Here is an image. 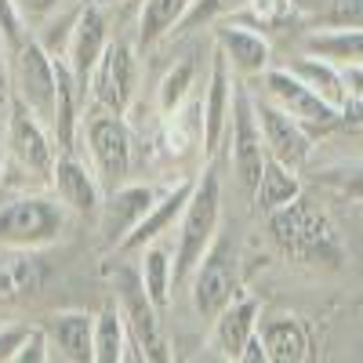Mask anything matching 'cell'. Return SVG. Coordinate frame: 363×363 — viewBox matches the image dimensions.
<instances>
[{"label":"cell","mask_w":363,"mask_h":363,"mask_svg":"<svg viewBox=\"0 0 363 363\" xmlns=\"http://www.w3.org/2000/svg\"><path fill=\"white\" fill-rule=\"evenodd\" d=\"M218 222H222V186L215 171H203L196 178V189L178 218V244H174V287L189 284L193 269L200 265V258L207 255V247L218 236Z\"/></svg>","instance_id":"6da1fadb"},{"label":"cell","mask_w":363,"mask_h":363,"mask_svg":"<svg viewBox=\"0 0 363 363\" xmlns=\"http://www.w3.org/2000/svg\"><path fill=\"white\" fill-rule=\"evenodd\" d=\"M269 229H272V240L280 244V251L298 258V262H330L335 265L342 258L335 229H330V222L306 196H298L294 203L272 211Z\"/></svg>","instance_id":"7a4b0ae2"},{"label":"cell","mask_w":363,"mask_h":363,"mask_svg":"<svg viewBox=\"0 0 363 363\" xmlns=\"http://www.w3.org/2000/svg\"><path fill=\"white\" fill-rule=\"evenodd\" d=\"M66 203L58 196L26 193L0 203V247H44L66 225Z\"/></svg>","instance_id":"3957f363"},{"label":"cell","mask_w":363,"mask_h":363,"mask_svg":"<svg viewBox=\"0 0 363 363\" xmlns=\"http://www.w3.org/2000/svg\"><path fill=\"white\" fill-rule=\"evenodd\" d=\"M189 287H193L196 316L211 320V323L222 316L225 306L236 301V291H240V251H236V244L229 236H222V233L215 236V244L207 247V255L193 269Z\"/></svg>","instance_id":"277c9868"},{"label":"cell","mask_w":363,"mask_h":363,"mask_svg":"<svg viewBox=\"0 0 363 363\" xmlns=\"http://www.w3.org/2000/svg\"><path fill=\"white\" fill-rule=\"evenodd\" d=\"M84 142H87V153H91V167L99 171L106 193L124 186L128 174H131V160H135V149H131V131L124 124L120 113H84Z\"/></svg>","instance_id":"5b68a950"},{"label":"cell","mask_w":363,"mask_h":363,"mask_svg":"<svg viewBox=\"0 0 363 363\" xmlns=\"http://www.w3.org/2000/svg\"><path fill=\"white\" fill-rule=\"evenodd\" d=\"M262 87H265V99L277 102L280 109H287L294 120H301L316 138L342 128V109L330 106L320 91H313L298 73H291L287 66H269L262 73Z\"/></svg>","instance_id":"8992f818"},{"label":"cell","mask_w":363,"mask_h":363,"mask_svg":"<svg viewBox=\"0 0 363 363\" xmlns=\"http://www.w3.org/2000/svg\"><path fill=\"white\" fill-rule=\"evenodd\" d=\"M116 301H120V313L128 320L131 330V342L138 349L142 359H153V363H167V335H164V323H160V306L145 294V284L138 272L120 269L116 272Z\"/></svg>","instance_id":"52a82bcc"},{"label":"cell","mask_w":363,"mask_h":363,"mask_svg":"<svg viewBox=\"0 0 363 363\" xmlns=\"http://www.w3.org/2000/svg\"><path fill=\"white\" fill-rule=\"evenodd\" d=\"M229 157H233L236 182L244 186L247 196H255L258 178H262L265 160H269V149H265V135H262V120H258L255 99L247 95L244 84H236L233 124H229Z\"/></svg>","instance_id":"ba28073f"},{"label":"cell","mask_w":363,"mask_h":363,"mask_svg":"<svg viewBox=\"0 0 363 363\" xmlns=\"http://www.w3.org/2000/svg\"><path fill=\"white\" fill-rule=\"evenodd\" d=\"M135 84H138V55H135V44L109 40V48L102 51L95 73H91V80H87L91 109L120 113V116H124L128 106H131V99H135Z\"/></svg>","instance_id":"9c48e42d"},{"label":"cell","mask_w":363,"mask_h":363,"mask_svg":"<svg viewBox=\"0 0 363 363\" xmlns=\"http://www.w3.org/2000/svg\"><path fill=\"white\" fill-rule=\"evenodd\" d=\"M11 77H15V95L33 109L40 120H55V95H58V69L55 55L29 37L11 51Z\"/></svg>","instance_id":"30bf717a"},{"label":"cell","mask_w":363,"mask_h":363,"mask_svg":"<svg viewBox=\"0 0 363 363\" xmlns=\"http://www.w3.org/2000/svg\"><path fill=\"white\" fill-rule=\"evenodd\" d=\"M4 149H8L11 160H18L22 171L40 174V178H51V167H55L58 153H62V149H58V142H55L51 124H48V120H40L18 95H15V109H11L8 135H4Z\"/></svg>","instance_id":"8fae6325"},{"label":"cell","mask_w":363,"mask_h":363,"mask_svg":"<svg viewBox=\"0 0 363 363\" xmlns=\"http://www.w3.org/2000/svg\"><path fill=\"white\" fill-rule=\"evenodd\" d=\"M157 189L153 186H142V182H124L106 193L102 211H99V233H102V244L109 251H116L124 240L138 229V222L153 211L157 203Z\"/></svg>","instance_id":"7c38bea8"},{"label":"cell","mask_w":363,"mask_h":363,"mask_svg":"<svg viewBox=\"0 0 363 363\" xmlns=\"http://www.w3.org/2000/svg\"><path fill=\"white\" fill-rule=\"evenodd\" d=\"M233 66L225 51H215V62L207 73V91H203V157H215L218 145L229 138V124H233V102H236V84L233 80Z\"/></svg>","instance_id":"4fadbf2b"},{"label":"cell","mask_w":363,"mask_h":363,"mask_svg":"<svg viewBox=\"0 0 363 363\" xmlns=\"http://www.w3.org/2000/svg\"><path fill=\"white\" fill-rule=\"evenodd\" d=\"M255 109H258V120H262V135H265L269 157L284 160L287 167H301V164H306L309 153H313L316 135L301 124V120H294L287 109H280L277 102H269L265 95L255 99Z\"/></svg>","instance_id":"5bb4252c"},{"label":"cell","mask_w":363,"mask_h":363,"mask_svg":"<svg viewBox=\"0 0 363 363\" xmlns=\"http://www.w3.org/2000/svg\"><path fill=\"white\" fill-rule=\"evenodd\" d=\"M51 193L62 200L69 211L77 215H99L102 211V200H106V186L95 167H87L73 149L58 153L55 167H51Z\"/></svg>","instance_id":"9a60e30c"},{"label":"cell","mask_w":363,"mask_h":363,"mask_svg":"<svg viewBox=\"0 0 363 363\" xmlns=\"http://www.w3.org/2000/svg\"><path fill=\"white\" fill-rule=\"evenodd\" d=\"M109 40L113 37H109V15H106V8L84 0V8L73 18V33H69V48H66V62L73 66V73L84 84V91H87V80H91V73H95L102 51L109 48Z\"/></svg>","instance_id":"2e32d148"},{"label":"cell","mask_w":363,"mask_h":363,"mask_svg":"<svg viewBox=\"0 0 363 363\" xmlns=\"http://www.w3.org/2000/svg\"><path fill=\"white\" fill-rule=\"evenodd\" d=\"M193 189H196V178H178L174 186H167V193H160L157 196V203H153V211L138 222V229L120 244L116 251L120 255H128V251H142L145 244H153V240H160L164 233H171V225L182 218V211H186V203H189V196H193Z\"/></svg>","instance_id":"e0dca14e"},{"label":"cell","mask_w":363,"mask_h":363,"mask_svg":"<svg viewBox=\"0 0 363 363\" xmlns=\"http://www.w3.org/2000/svg\"><path fill=\"white\" fill-rule=\"evenodd\" d=\"M48 338H51V356L66 359V363H95V316L66 309L55 313L48 323Z\"/></svg>","instance_id":"ac0fdd59"},{"label":"cell","mask_w":363,"mask_h":363,"mask_svg":"<svg viewBox=\"0 0 363 363\" xmlns=\"http://www.w3.org/2000/svg\"><path fill=\"white\" fill-rule=\"evenodd\" d=\"M218 48L225 51L229 66L240 80H251L262 77L272 66V48L265 40V33H258L255 26H222L215 33Z\"/></svg>","instance_id":"d6986e66"},{"label":"cell","mask_w":363,"mask_h":363,"mask_svg":"<svg viewBox=\"0 0 363 363\" xmlns=\"http://www.w3.org/2000/svg\"><path fill=\"white\" fill-rule=\"evenodd\" d=\"M48 280V265L33 255V247H8L0 255V306H15L40 294Z\"/></svg>","instance_id":"ffe728a7"},{"label":"cell","mask_w":363,"mask_h":363,"mask_svg":"<svg viewBox=\"0 0 363 363\" xmlns=\"http://www.w3.org/2000/svg\"><path fill=\"white\" fill-rule=\"evenodd\" d=\"M258 301L255 298H236L233 306L222 309V316L215 320V349L225 359H240L244 345L255 338L258 330Z\"/></svg>","instance_id":"44dd1931"},{"label":"cell","mask_w":363,"mask_h":363,"mask_svg":"<svg viewBox=\"0 0 363 363\" xmlns=\"http://www.w3.org/2000/svg\"><path fill=\"white\" fill-rule=\"evenodd\" d=\"M258 335L269 349V363H301L313 356L309 330L298 316H272L258 323Z\"/></svg>","instance_id":"7402d4cb"},{"label":"cell","mask_w":363,"mask_h":363,"mask_svg":"<svg viewBox=\"0 0 363 363\" xmlns=\"http://www.w3.org/2000/svg\"><path fill=\"white\" fill-rule=\"evenodd\" d=\"M287 69H291V73H298V77L306 80L313 91H320V95H323L330 106H338V109H345V106H349V84H345V69L335 62V58H323V55L306 51V55L291 58Z\"/></svg>","instance_id":"603a6c76"},{"label":"cell","mask_w":363,"mask_h":363,"mask_svg":"<svg viewBox=\"0 0 363 363\" xmlns=\"http://www.w3.org/2000/svg\"><path fill=\"white\" fill-rule=\"evenodd\" d=\"M128 349H135V342H131L124 313H120V301H106L95 316V363L135 359V352H128Z\"/></svg>","instance_id":"cb8c5ba5"},{"label":"cell","mask_w":363,"mask_h":363,"mask_svg":"<svg viewBox=\"0 0 363 363\" xmlns=\"http://www.w3.org/2000/svg\"><path fill=\"white\" fill-rule=\"evenodd\" d=\"M301 196V178H298V167H287L284 160L269 157L265 160V171L258 178V189H255V207L262 215H272V211H280L287 203H294Z\"/></svg>","instance_id":"d4e9b609"},{"label":"cell","mask_w":363,"mask_h":363,"mask_svg":"<svg viewBox=\"0 0 363 363\" xmlns=\"http://www.w3.org/2000/svg\"><path fill=\"white\" fill-rule=\"evenodd\" d=\"M193 0H142L138 11V48L149 51L157 48L167 33H174L178 22L186 18Z\"/></svg>","instance_id":"484cf974"},{"label":"cell","mask_w":363,"mask_h":363,"mask_svg":"<svg viewBox=\"0 0 363 363\" xmlns=\"http://www.w3.org/2000/svg\"><path fill=\"white\" fill-rule=\"evenodd\" d=\"M138 277L145 284V294L157 301L160 309L171 306V291H174V262H171V247L153 240V244L142 247V265H138Z\"/></svg>","instance_id":"4316f807"},{"label":"cell","mask_w":363,"mask_h":363,"mask_svg":"<svg viewBox=\"0 0 363 363\" xmlns=\"http://www.w3.org/2000/svg\"><path fill=\"white\" fill-rule=\"evenodd\" d=\"M203 145V102H182L174 113H167V124H164V145L171 157L189 153L193 145Z\"/></svg>","instance_id":"83f0119b"},{"label":"cell","mask_w":363,"mask_h":363,"mask_svg":"<svg viewBox=\"0 0 363 363\" xmlns=\"http://www.w3.org/2000/svg\"><path fill=\"white\" fill-rule=\"evenodd\" d=\"M301 48L323 58H335L338 66L363 62V29H320V33H309Z\"/></svg>","instance_id":"f1b7e54d"},{"label":"cell","mask_w":363,"mask_h":363,"mask_svg":"<svg viewBox=\"0 0 363 363\" xmlns=\"http://www.w3.org/2000/svg\"><path fill=\"white\" fill-rule=\"evenodd\" d=\"M193 80H196V66L189 62V58H182L178 66H171V69L164 73V80H160V113H164V116L174 113L182 102L189 99Z\"/></svg>","instance_id":"f546056e"},{"label":"cell","mask_w":363,"mask_h":363,"mask_svg":"<svg viewBox=\"0 0 363 363\" xmlns=\"http://www.w3.org/2000/svg\"><path fill=\"white\" fill-rule=\"evenodd\" d=\"M320 29H363V0H327L316 11Z\"/></svg>","instance_id":"4dcf8cb0"},{"label":"cell","mask_w":363,"mask_h":363,"mask_svg":"<svg viewBox=\"0 0 363 363\" xmlns=\"http://www.w3.org/2000/svg\"><path fill=\"white\" fill-rule=\"evenodd\" d=\"M240 4H247V0H193L189 11H186V18L178 22L174 33H193V29L215 22L218 15H225V11H233V8H240Z\"/></svg>","instance_id":"1f68e13d"},{"label":"cell","mask_w":363,"mask_h":363,"mask_svg":"<svg viewBox=\"0 0 363 363\" xmlns=\"http://www.w3.org/2000/svg\"><path fill=\"white\" fill-rule=\"evenodd\" d=\"M0 40L8 44V51H15L18 44L29 40V22L15 0H0Z\"/></svg>","instance_id":"d6a6232c"},{"label":"cell","mask_w":363,"mask_h":363,"mask_svg":"<svg viewBox=\"0 0 363 363\" xmlns=\"http://www.w3.org/2000/svg\"><path fill=\"white\" fill-rule=\"evenodd\" d=\"M11 109H15V77H11V51L0 40V142L8 135L11 124Z\"/></svg>","instance_id":"836d02e7"},{"label":"cell","mask_w":363,"mask_h":363,"mask_svg":"<svg viewBox=\"0 0 363 363\" xmlns=\"http://www.w3.org/2000/svg\"><path fill=\"white\" fill-rule=\"evenodd\" d=\"M44 359H55V356H51L48 330H44V327H29V335H26V342L18 345V352H15L11 363H44Z\"/></svg>","instance_id":"e575fe53"},{"label":"cell","mask_w":363,"mask_h":363,"mask_svg":"<svg viewBox=\"0 0 363 363\" xmlns=\"http://www.w3.org/2000/svg\"><path fill=\"white\" fill-rule=\"evenodd\" d=\"M15 4L22 8V15H26L29 26H44V22L58 11V4H62V0H15Z\"/></svg>","instance_id":"d590c367"},{"label":"cell","mask_w":363,"mask_h":363,"mask_svg":"<svg viewBox=\"0 0 363 363\" xmlns=\"http://www.w3.org/2000/svg\"><path fill=\"white\" fill-rule=\"evenodd\" d=\"M29 327H0V363H11L18 345L26 342Z\"/></svg>","instance_id":"8d00e7d4"},{"label":"cell","mask_w":363,"mask_h":363,"mask_svg":"<svg viewBox=\"0 0 363 363\" xmlns=\"http://www.w3.org/2000/svg\"><path fill=\"white\" fill-rule=\"evenodd\" d=\"M240 363H269V349H265L258 330H255V338L244 345V352H240Z\"/></svg>","instance_id":"74e56055"},{"label":"cell","mask_w":363,"mask_h":363,"mask_svg":"<svg viewBox=\"0 0 363 363\" xmlns=\"http://www.w3.org/2000/svg\"><path fill=\"white\" fill-rule=\"evenodd\" d=\"M345 84H349V99H363V62H345Z\"/></svg>","instance_id":"f35d334b"},{"label":"cell","mask_w":363,"mask_h":363,"mask_svg":"<svg viewBox=\"0 0 363 363\" xmlns=\"http://www.w3.org/2000/svg\"><path fill=\"white\" fill-rule=\"evenodd\" d=\"M342 124L345 128H363V99H349V106L342 109Z\"/></svg>","instance_id":"ab89813d"},{"label":"cell","mask_w":363,"mask_h":363,"mask_svg":"<svg viewBox=\"0 0 363 363\" xmlns=\"http://www.w3.org/2000/svg\"><path fill=\"white\" fill-rule=\"evenodd\" d=\"M323 4H327V0H294V11H309V15H316Z\"/></svg>","instance_id":"60d3db41"},{"label":"cell","mask_w":363,"mask_h":363,"mask_svg":"<svg viewBox=\"0 0 363 363\" xmlns=\"http://www.w3.org/2000/svg\"><path fill=\"white\" fill-rule=\"evenodd\" d=\"M91 4H99V8H116V4H131V0H91Z\"/></svg>","instance_id":"b9f144b4"},{"label":"cell","mask_w":363,"mask_h":363,"mask_svg":"<svg viewBox=\"0 0 363 363\" xmlns=\"http://www.w3.org/2000/svg\"><path fill=\"white\" fill-rule=\"evenodd\" d=\"M0 171H4V149H0Z\"/></svg>","instance_id":"7bdbcfd3"}]
</instances>
